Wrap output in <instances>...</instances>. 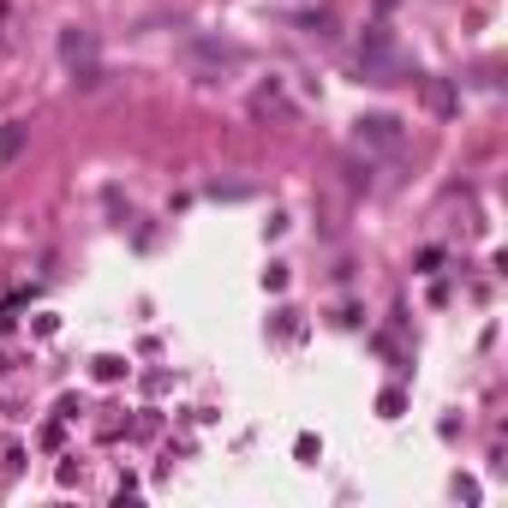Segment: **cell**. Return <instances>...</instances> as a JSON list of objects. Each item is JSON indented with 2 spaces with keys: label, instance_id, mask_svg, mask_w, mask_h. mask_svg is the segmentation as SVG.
Returning a JSON list of instances; mask_svg holds the SVG:
<instances>
[{
  "label": "cell",
  "instance_id": "7",
  "mask_svg": "<svg viewBox=\"0 0 508 508\" xmlns=\"http://www.w3.org/2000/svg\"><path fill=\"white\" fill-rule=\"evenodd\" d=\"M18 150H24V126L13 120V126L0 132V161H18Z\"/></svg>",
  "mask_w": 508,
  "mask_h": 508
},
{
  "label": "cell",
  "instance_id": "6",
  "mask_svg": "<svg viewBox=\"0 0 508 508\" xmlns=\"http://www.w3.org/2000/svg\"><path fill=\"white\" fill-rule=\"evenodd\" d=\"M191 54H198V60H210V66H233V60H246L233 43H210V36H198V43H191Z\"/></svg>",
  "mask_w": 508,
  "mask_h": 508
},
{
  "label": "cell",
  "instance_id": "4",
  "mask_svg": "<svg viewBox=\"0 0 508 508\" xmlns=\"http://www.w3.org/2000/svg\"><path fill=\"white\" fill-rule=\"evenodd\" d=\"M60 60H66V66H73V73H78V66H90V60H96V36H90V30H60Z\"/></svg>",
  "mask_w": 508,
  "mask_h": 508
},
{
  "label": "cell",
  "instance_id": "2",
  "mask_svg": "<svg viewBox=\"0 0 508 508\" xmlns=\"http://www.w3.org/2000/svg\"><path fill=\"white\" fill-rule=\"evenodd\" d=\"M251 114L258 120H299V102L281 90V78H269V84L251 90Z\"/></svg>",
  "mask_w": 508,
  "mask_h": 508
},
{
  "label": "cell",
  "instance_id": "8",
  "mask_svg": "<svg viewBox=\"0 0 508 508\" xmlns=\"http://www.w3.org/2000/svg\"><path fill=\"white\" fill-rule=\"evenodd\" d=\"M377 413H383V419H401V413H406V395H401V389H383V395H377Z\"/></svg>",
  "mask_w": 508,
  "mask_h": 508
},
{
  "label": "cell",
  "instance_id": "1",
  "mask_svg": "<svg viewBox=\"0 0 508 508\" xmlns=\"http://www.w3.org/2000/svg\"><path fill=\"white\" fill-rule=\"evenodd\" d=\"M359 73L371 78V84H401V78H413V60L401 54V43H395V30H389V24H365Z\"/></svg>",
  "mask_w": 508,
  "mask_h": 508
},
{
  "label": "cell",
  "instance_id": "3",
  "mask_svg": "<svg viewBox=\"0 0 508 508\" xmlns=\"http://www.w3.org/2000/svg\"><path fill=\"white\" fill-rule=\"evenodd\" d=\"M401 120L395 114H365L359 120V144H371V150H401Z\"/></svg>",
  "mask_w": 508,
  "mask_h": 508
},
{
  "label": "cell",
  "instance_id": "10",
  "mask_svg": "<svg viewBox=\"0 0 508 508\" xmlns=\"http://www.w3.org/2000/svg\"><path fill=\"white\" fill-rule=\"evenodd\" d=\"M0 377H6V353H0Z\"/></svg>",
  "mask_w": 508,
  "mask_h": 508
},
{
  "label": "cell",
  "instance_id": "9",
  "mask_svg": "<svg viewBox=\"0 0 508 508\" xmlns=\"http://www.w3.org/2000/svg\"><path fill=\"white\" fill-rule=\"evenodd\" d=\"M96 377H102V383H120V377H126V359H114V353H102V359H96Z\"/></svg>",
  "mask_w": 508,
  "mask_h": 508
},
{
  "label": "cell",
  "instance_id": "5",
  "mask_svg": "<svg viewBox=\"0 0 508 508\" xmlns=\"http://www.w3.org/2000/svg\"><path fill=\"white\" fill-rule=\"evenodd\" d=\"M425 102H431L436 120H454V114H461V90H454L449 78H425Z\"/></svg>",
  "mask_w": 508,
  "mask_h": 508
}]
</instances>
